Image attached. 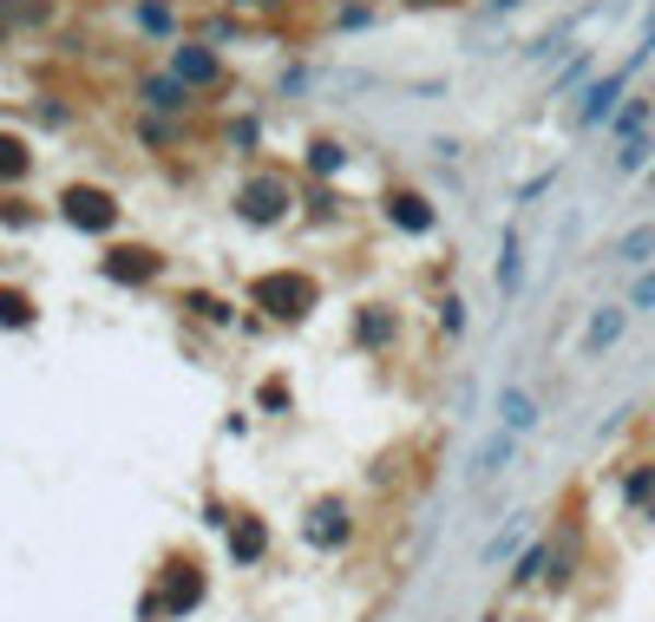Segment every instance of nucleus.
<instances>
[{
  "mask_svg": "<svg viewBox=\"0 0 655 622\" xmlns=\"http://www.w3.org/2000/svg\"><path fill=\"white\" fill-rule=\"evenodd\" d=\"M26 321H33V302L13 295V289H0V328H26Z\"/></svg>",
  "mask_w": 655,
  "mask_h": 622,
  "instance_id": "nucleus-15",
  "label": "nucleus"
},
{
  "mask_svg": "<svg viewBox=\"0 0 655 622\" xmlns=\"http://www.w3.org/2000/svg\"><path fill=\"white\" fill-rule=\"evenodd\" d=\"M650 98H655V92H636V98L610 118V131H617V138H643V131H650V112H655Z\"/></svg>",
  "mask_w": 655,
  "mask_h": 622,
  "instance_id": "nucleus-13",
  "label": "nucleus"
},
{
  "mask_svg": "<svg viewBox=\"0 0 655 622\" xmlns=\"http://www.w3.org/2000/svg\"><path fill=\"white\" fill-rule=\"evenodd\" d=\"M499 413H505V433H512V439L538 426V400H531L525 387H505V394H499Z\"/></svg>",
  "mask_w": 655,
  "mask_h": 622,
  "instance_id": "nucleus-8",
  "label": "nucleus"
},
{
  "mask_svg": "<svg viewBox=\"0 0 655 622\" xmlns=\"http://www.w3.org/2000/svg\"><path fill=\"white\" fill-rule=\"evenodd\" d=\"M623 269H650L655 262V223H636L630 236H617V249H610Z\"/></svg>",
  "mask_w": 655,
  "mask_h": 622,
  "instance_id": "nucleus-9",
  "label": "nucleus"
},
{
  "mask_svg": "<svg viewBox=\"0 0 655 622\" xmlns=\"http://www.w3.org/2000/svg\"><path fill=\"white\" fill-rule=\"evenodd\" d=\"M643 66V52L630 59V66H617L610 79H597L590 92H584V112H577V125H604V118H617V98H623V85H630V72Z\"/></svg>",
  "mask_w": 655,
  "mask_h": 622,
  "instance_id": "nucleus-2",
  "label": "nucleus"
},
{
  "mask_svg": "<svg viewBox=\"0 0 655 622\" xmlns=\"http://www.w3.org/2000/svg\"><path fill=\"white\" fill-rule=\"evenodd\" d=\"M623 328H630V308H597V315H590V328H584V354L617 348V341H623Z\"/></svg>",
  "mask_w": 655,
  "mask_h": 622,
  "instance_id": "nucleus-7",
  "label": "nucleus"
},
{
  "mask_svg": "<svg viewBox=\"0 0 655 622\" xmlns=\"http://www.w3.org/2000/svg\"><path fill=\"white\" fill-rule=\"evenodd\" d=\"M282 203H289V184H282V177H256V184L243 190V216H249V223L282 216Z\"/></svg>",
  "mask_w": 655,
  "mask_h": 622,
  "instance_id": "nucleus-6",
  "label": "nucleus"
},
{
  "mask_svg": "<svg viewBox=\"0 0 655 622\" xmlns=\"http://www.w3.org/2000/svg\"><path fill=\"white\" fill-rule=\"evenodd\" d=\"M650 492H655V466H636V472L623 479V498H630V505H643Z\"/></svg>",
  "mask_w": 655,
  "mask_h": 622,
  "instance_id": "nucleus-18",
  "label": "nucleus"
},
{
  "mask_svg": "<svg viewBox=\"0 0 655 622\" xmlns=\"http://www.w3.org/2000/svg\"><path fill=\"white\" fill-rule=\"evenodd\" d=\"M630 308H655V269L636 275V295H630Z\"/></svg>",
  "mask_w": 655,
  "mask_h": 622,
  "instance_id": "nucleus-21",
  "label": "nucleus"
},
{
  "mask_svg": "<svg viewBox=\"0 0 655 622\" xmlns=\"http://www.w3.org/2000/svg\"><path fill=\"white\" fill-rule=\"evenodd\" d=\"M650 184H655V177H650Z\"/></svg>",
  "mask_w": 655,
  "mask_h": 622,
  "instance_id": "nucleus-23",
  "label": "nucleus"
},
{
  "mask_svg": "<svg viewBox=\"0 0 655 622\" xmlns=\"http://www.w3.org/2000/svg\"><path fill=\"white\" fill-rule=\"evenodd\" d=\"M505 459H512V439H492V446H486V453H479V472H499V466H505Z\"/></svg>",
  "mask_w": 655,
  "mask_h": 622,
  "instance_id": "nucleus-20",
  "label": "nucleus"
},
{
  "mask_svg": "<svg viewBox=\"0 0 655 622\" xmlns=\"http://www.w3.org/2000/svg\"><path fill=\"white\" fill-rule=\"evenodd\" d=\"M203 597V577H197V564L184 558V564H171V577H164V597H151L144 603V617H157V610H190Z\"/></svg>",
  "mask_w": 655,
  "mask_h": 622,
  "instance_id": "nucleus-4",
  "label": "nucleus"
},
{
  "mask_svg": "<svg viewBox=\"0 0 655 622\" xmlns=\"http://www.w3.org/2000/svg\"><path fill=\"white\" fill-rule=\"evenodd\" d=\"M177 79H184V85H203V79H217V59L197 52V46H184V52H177Z\"/></svg>",
  "mask_w": 655,
  "mask_h": 622,
  "instance_id": "nucleus-14",
  "label": "nucleus"
},
{
  "mask_svg": "<svg viewBox=\"0 0 655 622\" xmlns=\"http://www.w3.org/2000/svg\"><path fill=\"white\" fill-rule=\"evenodd\" d=\"M249 295H256L276 321H302V315H308V302H315V282H308V275H262Z\"/></svg>",
  "mask_w": 655,
  "mask_h": 622,
  "instance_id": "nucleus-1",
  "label": "nucleus"
},
{
  "mask_svg": "<svg viewBox=\"0 0 655 622\" xmlns=\"http://www.w3.org/2000/svg\"><path fill=\"white\" fill-rule=\"evenodd\" d=\"M262 551H269V531H262L256 518H236V525H230V558H236V564H256Z\"/></svg>",
  "mask_w": 655,
  "mask_h": 622,
  "instance_id": "nucleus-11",
  "label": "nucleus"
},
{
  "mask_svg": "<svg viewBox=\"0 0 655 622\" xmlns=\"http://www.w3.org/2000/svg\"><path fill=\"white\" fill-rule=\"evenodd\" d=\"M354 538V512L341 505V498H321L315 512H308V544L315 551H335V544H348Z\"/></svg>",
  "mask_w": 655,
  "mask_h": 622,
  "instance_id": "nucleus-3",
  "label": "nucleus"
},
{
  "mask_svg": "<svg viewBox=\"0 0 655 622\" xmlns=\"http://www.w3.org/2000/svg\"><path fill=\"white\" fill-rule=\"evenodd\" d=\"M105 275L144 282V275H157V256H151V249H112V256H105Z\"/></svg>",
  "mask_w": 655,
  "mask_h": 622,
  "instance_id": "nucleus-10",
  "label": "nucleus"
},
{
  "mask_svg": "<svg viewBox=\"0 0 655 622\" xmlns=\"http://www.w3.org/2000/svg\"><path fill=\"white\" fill-rule=\"evenodd\" d=\"M387 335H394V315H381V308H367V315H361V341H367V348H381Z\"/></svg>",
  "mask_w": 655,
  "mask_h": 622,
  "instance_id": "nucleus-17",
  "label": "nucleus"
},
{
  "mask_svg": "<svg viewBox=\"0 0 655 622\" xmlns=\"http://www.w3.org/2000/svg\"><path fill=\"white\" fill-rule=\"evenodd\" d=\"M20 171H26V151L13 138H0V177H20Z\"/></svg>",
  "mask_w": 655,
  "mask_h": 622,
  "instance_id": "nucleus-19",
  "label": "nucleus"
},
{
  "mask_svg": "<svg viewBox=\"0 0 655 622\" xmlns=\"http://www.w3.org/2000/svg\"><path fill=\"white\" fill-rule=\"evenodd\" d=\"M636 52H643V59L655 52V7H650V20H643V46H636Z\"/></svg>",
  "mask_w": 655,
  "mask_h": 622,
  "instance_id": "nucleus-22",
  "label": "nucleus"
},
{
  "mask_svg": "<svg viewBox=\"0 0 655 622\" xmlns=\"http://www.w3.org/2000/svg\"><path fill=\"white\" fill-rule=\"evenodd\" d=\"M650 151H655L650 131H643V138H623V151H617V171H643V164H650Z\"/></svg>",
  "mask_w": 655,
  "mask_h": 622,
  "instance_id": "nucleus-16",
  "label": "nucleus"
},
{
  "mask_svg": "<svg viewBox=\"0 0 655 622\" xmlns=\"http://www.w3.org/2000/svg\"><path fill=\"white\" fill-rule=\"evenodd\" d=\"M66 216H72L79 230H112V223H118V203H112L105 190H66Z\"/></svg>",
  "mask_w": 655,
  "mask_h": 622,
  "instance_id": "nucleus-5",
  "label": "nucleus"
},
{
  "mask_svg": "<svg viewBox=\"0 0 655 622\" xmlns=\"http://www.w3.org/2000/svg\"><path fill=\"white\" fill-rule=\"evenodd\" d=\"M387 216H394L400 230H413V236H420V230H433V210H426V203H420L413 190H400V197H387Z\"/></svg>",
  "mask_w": 655,
  "mask_h": 622,
  "instance_id": "nucleus-12",
  "label": "nucleus"
}]
</instances>
